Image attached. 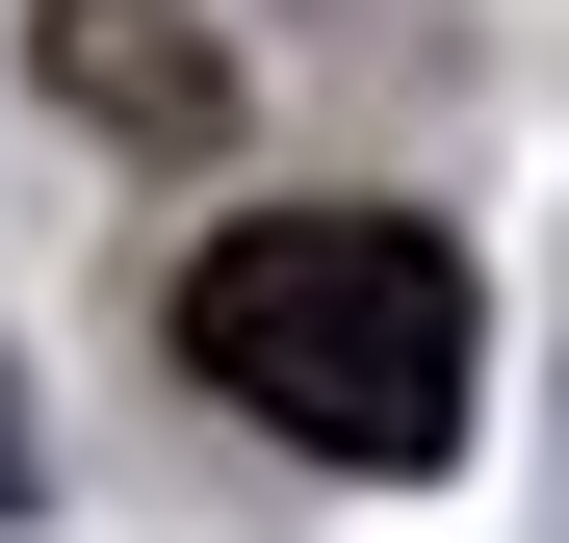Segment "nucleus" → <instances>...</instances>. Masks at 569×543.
Here are the masks:
<instances>
[{"label": "nucleus", "instance_id": "obj_1", "mask_svg": "<svg viewBox=\"0 0 569 543\" xmlns=\"http://www.w3.org/2000/svg\"><path fill=\"white\" fill-rule=\"evenodd\" d=\"M181 389H233L311 466H466L492 414V285L415 208H233L181 259Z\"/></svg>", "mask_w": 569, "mask_h": 543}, {"label": "nucleus", "instance_id": "obj_2", "mask_svg": "<svg viewBox=\"0 0 569 543\" xmlns=\"http://www.w3.org/2000/svg\"><path fill=\"white\" fill-rule=\"evenodd\" d=\"M27 78H52L78 130H130V155H208L233 130V52L181 27V0H27Z\"/></svg>", "mask_w": 569, "mask_h": 543}]
</instances>
